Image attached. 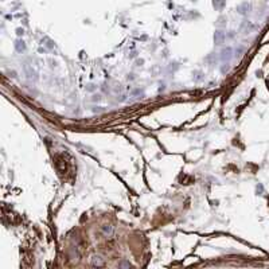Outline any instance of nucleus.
<instances>
[{"label":"nucleus","instance_id":"nucleus-1","mask_svg":"<svg viewBox=\"0 0 269 269\" xmlns=\"http://www.w3.org/2000/svg\"><path fill=\"white\" fill-rule=\"evenodd\" d=\"M214 40L217 44H221V43H223V40H225V32L221 31V30H217L214 34Z\"/></svg>","mask_w":269,"mask_h":269},{"label":"nucleus","instance_id":"nucleus-2","mask_svg":"<svg viewBox=\"0 0 269 269\" xmlns=\"http://www.w3.org/2000/svg\"><path fill=\"white\" fill-rule=\"evenodd\" d=\"M249 8H250V4L248 3V1H245V3H242V4H240L237 7V11L241 14V15H245L246 12L249 11Z\"/></svg>","mask_w":269,"mask_h":269},{"label":"nucleus","instance_id":"nucleus-3","mask_svg":"<svg viewBox=\"0 0 269 269\" xmlns=\"http://www.w3.org/2000/svg\"><path fill=\"white\" fill-rule=\"evenodd\" d=\"M15 47H16V50H18V51H23L26 46H24V42H23V40H16Z\"/></svg>","mask_w":269,"mask_h":269},{"label":"nucleus","instance_id":"nucleus-4","mask_svg":"<svg viewBox=\"0 0 269 269\" xmlns=\"http://www.w3.org/2000/svg\"><path fill=\"white\" fill-rule=\"evenodd\" d=\"M230 53H231L230 49H225V50L222 51V61H225V59H229V58H230Z\"/></svg>","mask_w":269,"mask_h":269},{"label":"nucleus","instance_id":"nucleus-5","mask_svg":"<svg viewBox=\"0 0 269 269\" xmlns=\"http://www.w3.org/2000/svg\"><path fill=\"white\" fill-rule=\"evenodd\" d=\"M213 4L215 8H222L225 5V0H213Z\"/></svg>","mask_w":269,"mask_h":269},{"label":"nucleus","instance_id":"nucleus-6","mask_svg":"<svg viewBox=\"0 0 269 269\" xmlns=\"http://www.w3.org/2000/svg\"><path fill=\"white\" fill-rule=\"evenodd\" d=\"M104 262L100 260V257H93V265H102Z\"/></svg>","mask_w":269,"mask_h":269},{"label":"nucleus","instance_id":"nucleus-7","mask_svg":"<svg viewBox=\"0 0 269 269\" xmlns=\"http://www.w3.org/2000/svg\"><path fill=\"white\" fill-rule=\"evenodd\" d=\"M104 231H105V233H110V231H112V227H110V226H105V227H104Z\"/></svg>","mask_w":269,"mask_h":269},{"label":"nucleus","instance_id":"nucleus-8","mask_svg":"<svg viewBox=\"0 0 269 269\" xmlns=\"http://www.w3.org/2000/svg\"><path fill=\"white\" fill-rule=\"evenodd\" d=\"M120 266H131V264H128V262H123V264H120Z\"/></svg>","mask_w":269,"mask_h":269}]
</instances>
